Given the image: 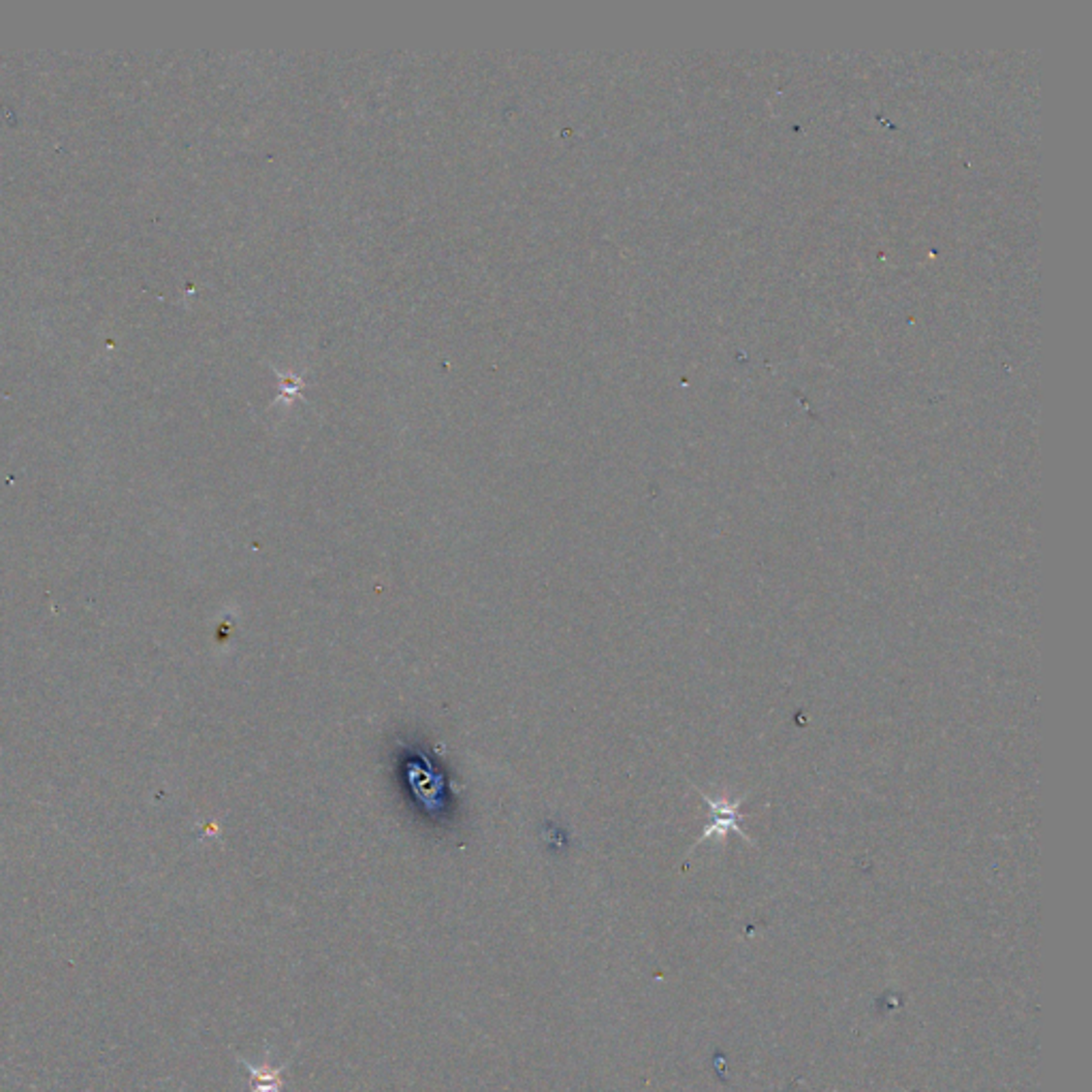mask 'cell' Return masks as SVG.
Here are the masks:
<instances>
[{"label": "cell", "mask_w": 1092, "mask_h": 1092, "mask_svg": "<svg viewBox=\"0 0 1092 1092\" xmlns=\"http://www.w3.org/2000/svg\"><path fill=\"white\" fill-rule=\"evenodd\" d=\"M702 796H705V801L713 808V811H711L713 822L707 826V831L702 833L700 838H707L711 834L723 836L728 833H739L741 836H744L743 831L739 828V806H741L743 801H713V798H709L707 794H702ZM744 838H747V836H744ZM747 841H749V838H747Z\"/></svg>", "instance_id": "1"}, {"label": "cell", "mask_w": 1092, "mask_h": 1092, "mask_svg": "<svg viewBox=\"0 0 1092 1092\" xmlns=\"http://www.w3.org/2000/svg\"><path fill=\"white\" fill-rule=\"evenodd\" d=\"M239 1063L246 1067L248 1076H250V1081H252L250 1092H282V1084H285V1081H282V1071H285V1067L273 1069L267 1063L260 1065V1067H255V1065L246 1063L244 1058H239Z\"/></svg>", "instance_id": "2"}]
</instances>
